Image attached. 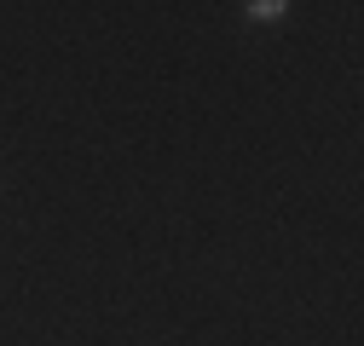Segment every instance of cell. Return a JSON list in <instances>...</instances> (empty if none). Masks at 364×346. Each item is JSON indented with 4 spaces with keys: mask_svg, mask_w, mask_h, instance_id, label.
Listing matches in <instances>:
<instances>
[{
    "mask_svg": "<svg viewBox=\"0 0 364 346\" xmlns=\"http://www.w3.org/2000/svg\"><path fill=\"white\" fill-rule=\"evenodd\" d=\"M289 0H255V6H243V18L249 23H289Z\"/></svg>",
    "mask_w": 364,
    "mask_h": 346,
    "instance_id": "6da1fadb",
    "label": "cell"
}]
</instances>
